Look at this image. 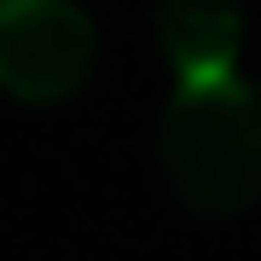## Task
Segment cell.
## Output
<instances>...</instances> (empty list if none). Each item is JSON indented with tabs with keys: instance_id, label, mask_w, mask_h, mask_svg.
<instances>
[{
	"instance_id": "6da1fadb",
	"label": "cell",
	"mask_w": 261,
	"mask_h": 261,
	"mask_svg": "<svg viewBox=\"0 0 261 261\" xmlns=\"http://www.w3.org/2000/svg\"><path fill=\"white\" fill-rule=\"evenodd\" d=\"M157 163L180 209L232 221L261 203V87L238 70L180 82L157 122Z\"/></svg>"
},
{
	"instance_id": "7a4b0ae2",
	"label": "cell",
	"mask_w": 261,
	"mask_h": 261,
	"mask_svg": "<svg viewBox=\"0 0 261 261\" xmlns=\"http://www.w3.org/2000/svg\"><path fill=\"white\" fill-rule=\"evenodd\" d=\"M99 29L75 0H0V93L58 105L93 75Z\"/></svg>"
},
{
	"instance_id": "3957f363",
	"label": "cell",
	"mask_w": 261,
	"mask_h": 261,
	"mask_svg": "<svg viewBox=\"0 0 261 261\" xmlns=\"http://www.w3.org/2000/svg\"><path fill=\"white\" fill-rule=\"evenodd\" d=\"M157 47L180 82L238 70L244 53V0H151Z\"/></svg>"
}]
</instances>
